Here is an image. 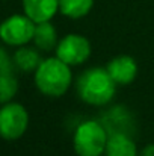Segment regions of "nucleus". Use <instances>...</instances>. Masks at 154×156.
I'll return each mask as SVG.
<instances>
[{
    "label": "nucleus",
    "instance_id": "obj_4",
    "mask_svg": "<svg viewBox=\"0 0 154 156\" xmlns=\"http://www.w3.org/2000/svg\"><path fill=\"white\" fill-rule=\"evenodd\" d=\"M36 23L26 14H14L0 23V41L9 47H21L33 40Z\"/></svg>",
    "mask_w": 154,
    "mask_h": 156
},
{
    "label": "nucleus",
    "instance_id": "obj_1",
    "mask_svg": "<svg viewBox=\"0 0 154 156\" xmlns=\"http://www.w3.org/2000/svg\"><path fill=\"white\" fill-rule=\"evenodd\" d=\"M116 87L118 85L110 77L109 71L103 67H91L85 70L76 82L77 96L91 106L109 105L115 97Z\"/></svg>",
    "mask_w": 154,
    "mask_h": 156
},
{
    "label": "nucleus",
    "instance_id": "obj_2",
    "mask_svg": "<svg viewBox=\"0 0 154 156\" xmlns=\"http://www.w3.org/2000/svg\"><path fill=\"white\" fill-rule=\"evenodd\" d=\"M33 79L41 94L47 97H60L73 83V71L68 64L54 55L41 61L33 73Z\"/></svg>",
    "mask_w": 154,
    "mask_h": 156
},
{
    "label": "nucleus",
    "instance_id": "obj_3",
    "mask_svg": "<svg viewBox=\"0 0 154 156\" xmlns=\"http://www.w3.org/2000/svg\"><path fill=\"white\" fill-rule=\"evenodd\" d=\"M109 132L101 121L85 120L73 135V147L77 156H103L106 152Z\"/></svg>",
    "mask_w": 154,
    "mask_h": 156
},
{
    "label": "nucleus",
    "instance_id": "obj_15",
    "mask_svg": "<svg viewBox=\"0 0 154 156\" xmlns=\"http://www.w3.org/2000/svg\"><path fill=\"white\" fill-rule=\"evenodd\" d=\"M138 156H154V144L145 146V147L138 153Z\"/></svg>",
    "mask_w": 154,
    "mask_h": 156
},
{
    "label": "nucleus",
    "instance_id": "obj_9",
    "mask_svg": "<svg viewBox=\"0 0 154 156\" xmlns=\"http://www.w3.org/2000/svg\"><path fill=\"white\" fill-rule=\"evenodd\" d=\"M138 147L133 138L125 132L109 133L104 156H138Z\"/></svg>",
    "mask_w": 154,
    "mask_h": 156
},
{
    "label": "nucleus",
    "instance_id": "obj_13",
    "mask_svg": "<svg viewBox=\"0 0 154 156\" xmlns=\"http://www.w3.org/2000/svg\"><path fill=\"white\" fill-rule=\"evenodd\" d=\"M18 93V79L15 71H9L0 76V103L12 102Z\"/></svg>",
    "mask_w": 154,
    "mask_h": 156
},
{
    "label": "nucleus",
    "instance_id": "obj_11",
    "mask_svg": "<svg viewBox=\"0 0 154 156\" xmlns=\"http://www.w3.org/2000/svg\"><path fill=\"white\" fill-rule=\"evenodd\" d=\"M32 43H33V46H35L38 50H41V52L54 50L56 46H57V43H59L56 27L51 24L50 21L36 23Z\"/></svg>",
    "mask_w": 154,
    "mask_h": 156
},
{
    "label": "nucleus",
    "instance_id": "obj_6",
    "mask_svg": "<svg viewBox=\"0 0 154 156\" xmlns=\"http://www.w3.org/2000/svg\"><path fill=\"white\" fill-rule=\"evenodd\" d=\"M91 43L86 37L79 34H68L62 37L54 49L56 56L70 67L82 65L91 56Z\"/></svg>",
    "mask_w": 154,
    "mask_h": 156
},
{
    "label": "nucleus",
    "instance_id": "obj_7",
    "mask_svg": "<svg viewBox=\"0 0 154 156\" xmlns=\"http://www.w3.org/2000/svg\"><path fill=\"white\" fill-rule=\"evenodd\" d=\"M110 77L115 80L116 85H128L136 79L138 74V64L128 55H119L109 61L106 65Z\"/></svg>",
    "mask_w": 154,
    "mask_h": 156
},
{
    "label": "nucleus",
    "instance_id": "obj_10",
    "mask_svg": "<svg viewBox=\"0 0 154 156\" xmlns=\"http://www.w3.org/2000/svg\"><path fill=\"white\" fill-rule=\"evenodd\" d=\"M41 50H38L35 46H21L17 47L15 53L12 55V62L15 70L23 71V73H35V70L38 68V65L41 64L43 58H41Z\"/></svg>",
    "mask_w": 154,
    "mask_h": 156
},
{
    "label": "nucleus",
    "instance_id": "obj_12",
    "mask_svg": "<svg viewBox=\"0 0 154 156\" xmlns=\"http://www.w3.org/2000/svg\"><path fill=\"white\" fill-rule=\"evenodd\" d=\"M94 6V0H59V12L71 20L86 17Z\"/></svg>",
    "mask_w": 154,
    "mask_h": 156
},
{
    "label": "nucleus",
    "instance_id": "obj_8",
    "mask_svg": "<svg viewBox=\"0 0 154 156\" xmlns=\"http://www.w3.org/2000/svg\"><path fill=\"white\" fill-rule=\"evenodd\" d=\"M24 14L35 23L50 21L59 12V0H21Z\"/></svg>",
    "mask_w": 154,
    "mask_h": 156
},
{
    "label": "nucleus",
    "instance_id": "obj_14",
    "mask_svg": "<svg viewBox=\"0 0 154 156\" xmlns=\"http://www.w3.org/2000/svg\"><path fill=\"white\" fill-rule=\"evenodd\" d=\"M9 71H15L12 56H9L6 49L0 44V76L5 74V73H9Z\"/></svg>",
    "mask_w": 154,
    "mask_h": 156
},
{
    "label": "nucleus",
    "instance_id": "obj_5",
    "mask_svg": "<svg viewBox=\"0 0 154 156\" xmlns=\"http://www.w3.org/2000/svg\"><path fill=\"white\" fill-rule=\"evenodd\" d=\"M29 127V112L21 103L6 102L0 106V136L6 141L21 138Z\"/></svg>",
    "mask_w": 154,
    "mask_h": 156
}]
</instances>
